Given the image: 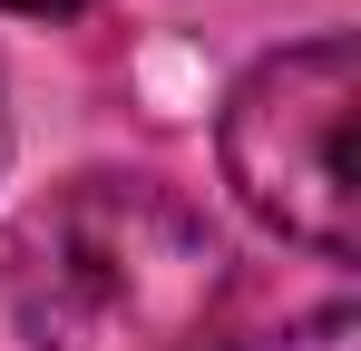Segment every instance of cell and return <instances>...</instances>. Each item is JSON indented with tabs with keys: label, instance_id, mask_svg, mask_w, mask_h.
<instances>
[{
	"label": "cell",
	"instance_id": "cell-3",
	"mask_svg": "<svg viewBox=\"0 0 361 351\" xmlns=\"http://www.w3.org/2000/svg\"><path fill=\"white\" fill-rule=\"evenodd\" d=\"M244 351H361V312L352 302H322V312H302V322H283V332H264Z\"/></svg>",
	"mask_w": 361,
	"mask_h": 351
},
{
	"label": "cell",
	"instance_id": "cell-1",
	"mask_svg": "<svg viewBox=\"0 0 361 351\" xmlns=\"http://www.w3.org/2000/svg\"><path fill=\"white\" fill-rule=\"evenodd\" d=\"M235 264L215 225L147 176H68L10 234L30 351H205Z\"/></svg>",
	"mask_w": 361,
	"mask_h": 351
},
{
	"label": "cell",
	"instance_id": "cell-2",
	"mask_svg": "<svg viewBox=\"0 0 361 351\" xmlns=\"http://www.w3.org/2000/svg\"><path fill=\"white\" fill-rule=\"evenodd\" d=\"M352 98H361V49L302 39L244 68L225 98V176L274 234L312 244L322 264L361 254V205H352Z\"/></svg>",
	"mask_w": 361,
	"mask_h": 351
},
{
	"label": "cell",
	"instance_id": "cell-4",
	"mask_svg": "<svg viewBox=\"0 0 361 351\" xmlns=\"http://www.w3.org/2000/svg\"><path fill=\"white\" fill-rule=\"evenodd\" d=\"M10 10H78V0H10Z\"/></svg>",
	"mask_w": 361,
	"mask_h": 351
}]
</instances>
